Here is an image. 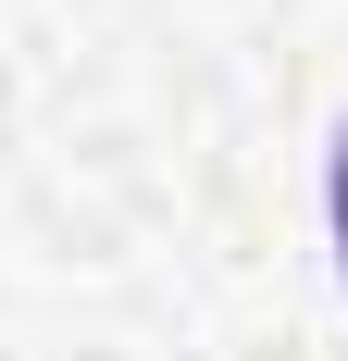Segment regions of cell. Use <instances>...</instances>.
Wrapping results in <instances>:
<instances>
[{
    "label": "cell",
    "instance_id": "6da1fadb",
    "mask_svg": "<svg viewBox=\"0 0 348 361\" xmlns=\"http://www.w3.org/2000/svg\"><path fill=\"white\" fill-rule=\"evenodd\" d=\"M336 274H348V137H336Z\"/></svg>",
    "mask_w": 348,
    "mask_h": 361
}]
</instances>
